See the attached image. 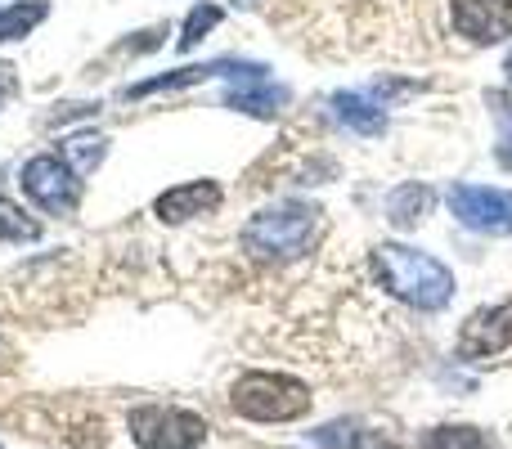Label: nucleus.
I'll return each instance as SVG.
<instances>
[{"instance_id": "13", "label": "nucleus", "mask_w": 512, "mask_h": 449, "mask_svg": "<svg viewBox=\"0 0 512 449\" xmlns=\"http://www.w3.org/2000/svg\"><path fill=\"white\" fill-rule=\"evenodd\" d=\"M436 194L427 185H418V180H409V185H396L387 194V221L396 229H418L427 221V212H432Z\"/></svg>"}, {"instance_id": "2", "label": "nucleus", "mask_w": 512, "mask_h": 449, "mask_svg": "<svg viewBox=\"0 0 512 449\" xmlns=\"http://www.w3.org/2000/svg\"><path fill=\"white\" fill-rule=\"evenodd\" d=\"M319 234V212L310 203H297V198H283V203H270L252 216L248 225L239 229V243L252 261L261 265H288L301 261V256L315 247Z\"/></svg>"}, {"instance_id": "22", "label": "nucleus", "mask_w": 512, "mask_h": 449, "mask_svg": "<svg viewBox=\"0 0 512 449\" xmlns=\"http://www.w3.org/2000/svg\"><path fill=\"white\" fill-rule=\"evenodd\" d=\"M90 113H99V104H63L59 113L50 117V126H59V122H72V117H90Z\"/></svg>"}, {"instance_id": "15", "label": "nucleus", "mask_w": 512, "mask_h": 449, "mask_svg": "<svg viewBox=\"0 0 512 449\" xmlns=\"http://www.w3.org/2000/svg\"><path fill=\"white\" fill-rule=\"evenodd\" d=\"M59 158L68 162L77 176H90V171H99V162L108 158V140L99 131H77V135H68V140H59Z\"/></svg>"}, {"instance_id": "24", "label": "nucleus", "mask_w": 512, "mask_h": 449, "mask_svg": "<svg viewBox=\"0 0 512 449\" xmlns=\"http://www.w3.org/2000/svg\"><path fill=\"white\" fill-rule=\"evenodd\" d=\"M230 5H234V9H252L256 0H230Z\"/></svg>"}, {"instance_id": "17", "label": "nucleus", "mask_w": 512, "mask_h": 449, "mask_svg": "<svg viewBox=\"0 0 512 449\" xmlns=\"http://www.w3.org/2000/svg\"><path fill=\"white\" fill-rule=\"evenodd\" d=\"M221 18H225V9L216 5V0H198V5L185 14V23H180L176 50H180V54L198 50V45H203V36H212L216 27H221Z\"/></svg>"}, {"instance_id": "8", "label": "nucleus", "mask_w": 512, "mask_h": 449, "mask_svg": "<svg viewBox=\"0 0 512 449\" xmlns=\"http://www.w3.org/2000/svg\"><path fill=\"white\" fill-rule=\"evenodd\" d=\"M261 63L256 59H212V63H185L176 72H162V77H149L140 86H126V99H149V95H171V90H189V86H203V81H234V77H248Z\"/></svg>"}, {"instance_id": "1", "label": "nucleus", "mask_w": 512, "mask_h": 449, "mask_svg": "<svg viewBox=\"0 0 512 449\" xmlns=\"http://www.w3.org/2000/svg\"><path fill=\"white\" fill-rule=\"evenodd\" d=\"M373 261V279L378 288H387L396 301L423 310V315H436L454 301V270L445 261H436L432 252H418V247L405 243H378L369 252Z\"/></svg>"}, {"instance_id": "7", "label": "nucleus", "mask_w": 512, "mask_h": 449, "mask_svg": "<svg viewBox=\"0 0 512 449\" xmlns=\"http://www.w3.org/2000/svg\"><path fill=\"white\" fill-rule=\"evenodd\" d=\"M512 346V297L508 301H495V306H481L463 319L459 328V360H495Z\"/></svg>"}, {"instance_id": "4", "label": "nucleus", "mask_w": 512, "mask_h": 449, "mask_svg": "<svg viewBox=\"0 0 512 449\" xmlns=\"http://www.w3.org/2000/svg\"><path fill=\"white\" fill-rule=\"evenodd\" d=\"M126 427H131L135 449H198L212 436L203 414L180 405H135Z\"/></svg>"}, {"instance_id": "11", "label": "nucleus", "mask_w": 512, "mask_h": 449, "mask_svg": "<svg viewBox=\"0 0 512 449\" xmlns=\"http://www.w3.org/2000/svg\"><path fill=\"white\" fill-rule=\"evenodd\" d=\"M221 203H225L221 180H185V185H171L153 198V216H158L162 225H185V221H194V216L221 212Z\"/></svg>"}, {"instance_id": "23", "label": "nucleus", "mask_w": 512, "mask_h": 449, "mask_svg": "<svg viewBox=\"0 0 512 449\" xmlns=\"http://www.w3.org/2000/svg\"><path fill=\"white\" fill-rule=\"evenodd\" d=\"M504 77H508V86H512V50H508V59H504Z\"/></svg>"}, {"instance_id": "20", "label": "nucleus", "mask_w": 512, "mask_h": 449, "mask_svg": "<svg viewBox=\"0 0 512 449\" xmlns=\"http://www.w3.org/2000/svg\"><path fill=\"white\" fill-rule=\"evenodd\" d=\"M346 449H396V445H391L382 432H364V427H355V436H351Z\"/></svg>"}, {"instance_id": "21", "label": "nucleus", "mask_w": 512, "mask_h": 449, "mask_svg": "<svg viewBox=\"0 0 512 449\" xmlns=\"http://www.w3.org/2000/svg\"><path fill=\"white\" fill-rule=\"evenodd\" d=\"M14 95H18V72H14V63H0V108Z\"/></svg>"}, {"instance_id": "10", "label": "nucleus", "mask_w": 512, "mask_h": 449, "mask_svg": "<svg viewBox=\"0 0 512 449\" xmlns=\"http://www.w3.org/2000/svg\"><path fill=\"white\" fill-rule=\"evenodd\" d=\"M450 23L463 41L499 45L512 36V0H450Z\"/></svg>"}, {"instance_id": "12", "label": "nucleus", "mask_w": 512, "mask_h": 449, "mask_svg": "<svg viewBox=\"0 0 512 449\" xmlns=\"http://www.w3.org/2000/svg\"><path fill=\"white\" fill-rule=\"evenodd\" d=\"M328 104H333L337 122L351 126L355 135H369V140H373V135L387 131V108H382L369 90H337Z\"/></svg>"}, {"instance_id": "14", "label": "nucleus", "mask_w": 512, "mask_h": 449, "mask_svg": "<svg viewBox=\"0 0 512 449\" xmlns=\"http://www.w3.org/2000/svg\"><path fill=\"white\" fill-rule=\"evenodd\" d=\"M418 449H499V441L472 423H441V427H427Z\"/></svg>"}, {"instance_id": "16", "label": "nucleus", "mask_w": 512, "mask_h": 449, "mask_svg": "<svg viewBox=\"0 0 512 449\" xmlns=\"http://www.w3.org/2000/svg\"><path fill=\"white\" fill-rule=\"evenodd\" d=\"M50 18V0H18V5L0 9V45L5 41H23L27 32H36V27Z\"/></svg>"}, {"instance_id": "3", "label": "nucleus", "mask_w": 512, "mask_h": 449, "mask_svg": "<svg viewBox=\"0 0 512 449\" xmlns=\"http://www.w3.org/2000/svg\"><path fill=\"white\" fill-rule=\"evenodd\" d=\"M230 409L248 423L274 427V423H297L310 414V387L292 373L252 369L230 387Z\"/></svg>"}, {"instance_id": "6", "label": "nucleus", "mask_w": 512, "mask_h": 449, "mask_svg": "<svg viewBox=\"0 0 512 449\" xmlns=\"http://www.w3.org/2000/svg\"><path fill=\"white\" fill-rule=\"evenodd\" d=\"M454 221L472 234H512V189H495V185H468V180H454L450 194Z\"/></svg>"}, {"instance_id": "5", "label": "nucleus", "mask_w": 512, "mask_h": 449, "mask_svg": "<svg viewBox=\"0 0 512 449\" xmlns=\"http://www.w3.org/2000/svg\"><path fill=\"white\" fill-rule=\"evenodd\" d=\"M23 194L41 207L45 216H72L81 207V176L59 158V153H36L18 171Z\"/></svg>"}, {"instance_id": "18", "label": "nucleus", "mask_w": 512, "mask_h": 449, "mask_svg": "<svg viewBox=\"0 0 512 449\" xmlns=\"http://www.w3.org/2000/svg\"><path fill=\"white\" fill-rule=\"evenodd\" d=\"M486 108L495 117V162L512 171V95L508 90H486Z\"/></svg>"}, {"instance_id": "19", "label": "nucleus", "mask_w": 512, "mask_h": 449, "mask_svg": "<svg viewBox=\"0 0 512 449\" xmlns=\"http://www.w3.org/2000/svg\"><path fill=\"white\" fill-rule=\"evenodd\" d=\"M36 238H41V221L0 194V243H36Z\"/></svg>"}, {"instance_id": "9", "label": "nucleus", "mask_w": 512, "mask_h": 449, "mask_svg": "<svg viewBox=\"0 0 512 449\" xmlns=\"http://www.w3.org/2000/svg\"><path fill=\"white\" fill-rule=\"evenodd\" d=\"M288 86H279V81L270 77V68H256L248 72V77H234V81H225V90H221V104L225 108H234V113H248V117H261V122H274V117L288 108Z\"/></svg>"}]
</instances>
